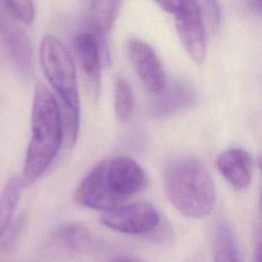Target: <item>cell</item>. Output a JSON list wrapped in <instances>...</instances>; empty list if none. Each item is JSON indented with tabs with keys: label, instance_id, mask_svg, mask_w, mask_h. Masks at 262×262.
<instances>
[{
	"label": "cell",
	"instance_id": "6da1fadb",
	"mask_svg": "<svg viewBox=\"0 0 262 262\" xmlns=\"http://www.w3.org/2000/svg\"><path fill=\"white\" fill-rule=\"evenodd\" d=\"M31 131L21 175L25 187L32 185L44 174L63 141L59 105L41 82H37L34 88Z\"/></svg>",
	"mask_w": 262,
	"mask_h": 262
},
{
	"label": "cell",
	"instance_id": "7a4b0ae2",
	"mask_svg": "<svg viewBox=\"0 0 262 262\" xmlns=\"http://www.w3.org/2000/svg\"><path fill=\"white\" fill-rule=\"evenodd\" d=\"M164 184L171 204L187 218H204L215 207L214 181L208 169L196 159L171 160L165 168Z\"/></svg>",
	"mask_w": 262,
	"mask_h": 262
},
{
	"label": "cell",
	"instance_id": "3957f363",
	"mask_svg": "<svg viewBox=\"0 0 262 262\" xmlns=\"http://www.w3.org/2000/svg\"><path fill=\"white\" fill-rule=\"evenodd\" d=\"M39 56L43 73L59 97L63 141L71 148L77 140L80 125L78 82L72 54L58 38L46 35L41 41Z\"/></svg>",
	"mask_w": 262,
	"mask_h": 262
},
{
	"label": "cell",
	"instance_id": "277c9868",
	"mask_svg": "<svg viewBox=\"0 0 262 262\" xmlns=\"http://www.w3.org/2000/svg\"><path fill=\"white\" fill-rule=\"evenodd\" d=\"M161 8L174 15L180 42L190 58L202 64L206 58V34L200 6L195 1H162Z\"/></svg>",
	"mask_w": 262,
	"mask_h": 262
},
{
	"label": "cell",
	"instance_id": "5b68a950",
	"mask_svg": "<svg viewBox=\"0 0 262 262\" xmlns=\"http://www.w3.org/2000/svg\"><path fill=\"white\" fill-rule=\"evenodd\" d=\"M158 210L147 202H135L122 205L104 212L100 222L104 226L125 234H152L161 223Z\"/></svg>",
	"mask_w": 262,
	"mask_h": 262
},
{
	"label": "cell",
	"instance_id": "8992f818",
	"mask_svg": "<svg viewBox=\"0 0 262 262\" xmlns=\"http://www.w3.org/2000/svg\"><path fill=\"white\" fill-rule=\"evenodd\" d=\"M102 162L105 185L121 205L144 188L145 172L133 159L120 156Z\"/></svg>",
	"mask_w": 262,
	"mask_h": 262
},
{
	"label": "cell",
	"instance_id": "52a82bcc",
	"mask_svg": "<svg viewBox=\"0 0 262 262\" xmlns=\"http://www.w3.org/2000/svg\"><path fill=\"white\" fill-rule=\"evenodd\" d=\"M129 59L144 88L152 95L159 96L167 85L164 68L154 49L139 39L127 42Z\"/></svg>",
	"mask_w": 262,
	"mask_h": 262
},
{
	"label": "cell",
	"instance_id": "ba28073f",
	"mask_svg": "<svg viewBox=\"0 0 262 262\" xmlns=\"http://www.w3.org/2000/svg\"><path fill=\"white\" fill-rule=\"evenodd\" d=\"M0 37L5 43L14 66L19 73L30 75L33 68V47L31 41L0 1Z\"/></svg>",
	"mask_w": 262,
	"mask_h": 262
},
{
	"label": "cell",
	"instance_id": "9c48e42d",
	"mask_svg": "<svg viewBox=\"0 0 262 262\" xmlns=\"http://www.w3.org/2000/svg\"><path fill=\"white\" fill-rule=\"evenodd\" d=\"M74 46L87 92L93 100H97L101 86L102 55L100 45L91 33L82 30L75 37Z\"/></svg>",
	"mask_w": 262,
	"mask_h": 262
},
{
	"label": "cell",
	"instance_id": "30bf717a",
	"mask_svg": "<svg viewBox=\"0 0 262 262\" xmlns=\"http://www.w3.org/2000/svg\"><path fill=\"white\" fill-rule=\"evenodd\" d=\"M119 1H91L85 16L83 30L91 33L98 41L101 49L102 62L111 63L107 36L115 24L120 9Z\"/></svg>",
	"mask_w": 262,
	"mask_h": 262
},
{
	"label": "cell",
	"instance_id": "8fae6325",
	"mask_svg": "<svg viewBox=\"0 0 262 262\" xmlns=\"http://www.w3.org/2000/svg\"><path fill=\"white\" fill-rule=\"evenodd\" d=\"M75 200L81 206L104 212L122 206L105 185L102 161L81 181L75 192Z\"/></svg>",
	"mask_w": 262,
	"mask_h": 262
},
{
	"label": "cell",
	"instance_id": "7c38bea8",
	"mask_svg": "<svg viewBox=\"0 0 262 262\" xmlns=\"http://www.w3.org/2000/svg\"><path fill=\"white\" fill-rule=\"evenodd\" d=\"M216 166L221 175L235 189L247 188L252 180L253 159L244 148L233 147L221 152Z\"/></svg>",
	"mask_w": 262,
	"mask_h": 262
},
{
	"label": "cell",
	"instance_id": "4fadbf2b",
	"mask_svg": "<svg viewBox=\"0 0 262 262\" xmlns=\"http://www.w3.org/2000/svg\"><path fill=\"white\" fill-rule=\"evenodd\" d=\"M195 102L196 92L192 85L182 79H176L166 85L165 90L152 103L151 112L156 117H165L189 107Z\"/></svg>",
	"mask_w": 262,
	"mask_h": 262
},
{
	"label": "cell",
	"instance_id": "5bb4252c",
	"mask_svg": "<svg viewBox=\"0 0 262 262\" xmlns=\"http://www.w3.org/2000/svg\"><path fill=\"white\" fill-rule=\"evenodd\" d=\"M92 244L89 229L83 224L71 223L57 230L51 241V248L59 255L74 257L87 251Z\"/></svg>",
	"mask_w": 262,
	"mask_h": 262
},
{
	"label": "cell",
	"instance_id": "9a60e30c",
	"mask_svg": "<svg viewBox=\"0 0 262 262\" xmlns=\"http://www.w3.org/2000/svg\"><path fill=\"white\" fill-rule=\"evenodd\" d=\"M213 262H244L234 232L223 219L213 229Z\"/></svg>",
	"mask_w": 262,
	"mask_h": 262
},
{
	"label": "cell",
	"instance_id": "2e32d148",
	"mask_svg": "<svg viewBox=\"0 0 262 262\" xmlns=\"http://www.w3.org/2000/svg\"><path fill=\"white\" fill-rule=\"evenodd\" d=\"M24 187L21 177L14 175L8 179L0 192V236L4 234L12 221Z\"/></svg>",
	"mask_w": 262,
	"mask_h": 262
},
{
	"label": "cell",
	"instance_id": "e0dca14e",
	"mask_svg": "<svg viewBox=\"0 0 262 262\" xmlns=\"http://www.w3.org/2000/svg\"><path fill=\"white\" fill-rule=\"evenodd\" d=\"M134 108V95L129 83L121 77L115 82V114L120 122L128 121Z\"/></svg>",
	"mask_w": 262,
	"mask_h": 262
},
{
	"label": "cell",
	"instance_id": "ac0fdd59",
	"mask_svg": "<svg viewBox=\"0 0 262 262\" xmlns=\"http://www.w3.org/2000/svg\"><path fill=\"white\" fill-rule=\"evenodd\" d=\"M9 13L19 23L30 25L35 18V5L32 1H3Z\"/></svg>",
	"mask_w": 262,
	"mask_h": 262
},
{
	"label": "cell",
	"instance_id": "d6986e66",
	"mask_svg": "<svg viewBox=\"0 0 262 262\" xmlns=\"http://www.w3.org/2000/svg\"><path fill=\"white\" fill-rule=\"evenodd\" d=\"M198 4L200 6L204 27H207L211 33L216 32L220 24L221 11L219 3L216 1H203L198 2Z\"/></svg>",
	"mask_w": 262,
	"mask_h": 262
},
{
	"label": "cell",
	"instance_id": "ffe728a7",
	"mask_svg": "<svg viewBox=\"0 0 262 262\" xmlns=\"http://www.w3.org/2000/svg\"><path fill=\"white\" fill-rule=\"evenodd\" d=\"M253 262H261V243L258 241V244L255 248V252L253 255Z\"/></svg>",
	"mask_w": 262,
	"mask_h": 262
},
{
	"label": "cell",
	"instance_id": "44dd1931",
	"mask_svg": "<svg viewBox=\"0 0 262 262\" xmlns=\"http://www.w3.org/2000/svg\"><path fill=\"white\" fill-rule=\"evenodd\" d=\"M112 262H139L135 259H131V258H127V257H120V258H116L114 259Z\"/></svg>",
	"mask_w": 262,
	"mask_h": 262
}]
</instances>
